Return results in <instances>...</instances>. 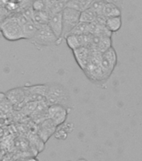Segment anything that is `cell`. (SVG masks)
Returning a JSON list of instances; mask_svg holds the SVG:
<instances>
[{
  "label": "cell",
  "mask_w": 142,
  "mask_h": 161,
  "mask_svg": "<svg viewBox=\"0 0 142 161\" xmlns=\"http://www.w3.org/2000/svg\"><path fill=\"white\" fill-rule=\"evenodd\" d=\"M46 1V3H47V7H50L51 5L53 4V3H55L57 0H45Z\"/></svg>",
  "instance_id": "44dd1931"
},
{
  "label": "cell",
  "mask_w": 142,
  "mask_h": 161,
  "mask_svg": "<svg viewBox=\"0 0 142 161\" xmlns=\"http://www.w3.org/2000/svg\"><path fill=\"white\" fill-rule=\"evenodd\" d=\"M58 126L50 118H46L45 120L39 123L37 134L45 143H46L53 134H55L57 130Z\"/></svg>",
  "instance_id": "52a82bcc"
},
{
  "label": "cell",
  "mask_w": 142,
  "mask_h": 161,
  "mask_svg": "<svg viewBox=\"0 0 142 161\" xmlns=\"http://www.w3.org/2000/svg\"><path fill=\"white\" fill-rule=\"evenodd\" d=\"M97 19V14L95 11H93L91 8H88L80 13V22L86 23V24H92Z\"/></svg>",
  "instance_id": "5bb4252c"
},
{
  "label": "cell",
  "mask_w": 142,
  "mask_h": 161,
  "mask_svg": "<svg viewBox=\"0 0 142 161\" xmlns=\"http://www.w3.org/2000/svg\"><path fill=\"white\" fill-rule=\"evenodd\" d=\"M90 24H86V23H79L76 27L70 32V34L74 35H86V34H90ZM70 35V34H69Z\"/></svg>",
  "instance_id": "2e32d148"
},
{
  "label": "cell",
  "mask_w": 142,
  "mask_h": 161,
  "mask_svg": "<svg viewBox=\"0 0 142 161\" xmlns=\"http://www.w3.org/2000/svg\"><path fill=\"white\" fill-rule=\"evenodd\" d=\"M103 1H106V2H110V0H103Z\"/></svg>",
  "instance_id": "603a6c76"
},
{
  "label": "cell",
  "mask_w": 142,
  "mask_h": 161,
  "mask_svg": "<svg viewBox=\"0 0 142 161\" xmlns=\"http://www.w3.org/2000/svg\"><path fill=\"white\" fill-rule=\"evenodd\" d=\"M110 2L115 3V4L117 5L118 7H120V8H122L123 0H110Z\"/></svg>",
  "instance_id": "ffe728a7"
},
{
  "label": "cell",
  "mask_w": 142,
  "mask_h": 161,
  "mask_svg": "<svg viewBox=\"0 0 142 161\" xmlns=\"http://www.w3.org/2000/svg\"><path fill=\"white\" fill-rule=\"evenodd\" d=\"M66 4H67V0H57L55 3H53L50 7L48 8V12L50 15L62 13L67 8Z\"/></svg>",
  "instance_id": "9a60e30c"
},
{
  "label": "cell",
  "mask_w": 142,
  "mask_h": 161,
  "mask_svg": "<svg viewBox=\"0 0 142 161\" xmlns=\"http://www.w3.org/2000/svg\"><path fill=\"white\" fill-rule=\"evenodd\" d=\"M102 15H104L105 18L121 16V8L113 3L107 2L104 7Z\"/></svg>",
  "instance_id": "8fae6325"
},
{
  "label": "cell",
  "mask_w": 142,
  "mask_h": 161,
  "mask_svg": "<svg viewBox=\"0 0 142 161\" xmlns=\"http://www.w3.org/2000/svg\"><path fill=\"white\" fill-rule=\"evenodd\" d=\"M69 114V109L62 105H51L48 108V118L59 127L64 124Z\"/></svg>",
  "instance_id": "5b68a950"
},
{
  "label": "cell",
  "mask_w": 142,
  "mask_h": 161,
  "mask_svg": "<svg viewBox=\"0 0 142 161\" xmlns=\"http://www.w3.org/2000/svg\"><path fill=\"white\" fill-rule=\"evenodd\" d=\"M37 48L48 47L53 45H59L57 37L48 25L38 27L37 32L30 40Z\"/></svg>",
  "instance_id": "3957f363"
},
{
  "label": "cell",
  "mask_w": 142,
  "mask_h": 161,
  "mask_svg": "<svg viewBox=\"0 0 142 161\" xmlns=\"http://www.w3.org/2000/svg\"><path fill=\"white\" fill-rule=\"evenodd\" d=\"M122 26V18L121 16L107 18L105 27L111 33L118 32Z\"/></svg>",
  "instance_id": "4fadbf2b"
},
{
  "label": "cell",
  "mask_w": 142,
  "mask_h": 161,
  "mask_svg": "<svg viewBox=\"0 0 142 161\" xmlns=\"http://www.w3.org/2000/svg\"><path fill=\"white\" fill-rule=\"evenodd\" d=\"M106 3H107L106 1H103V0H93L89 8H91L93 11H95L97 15H102L103 9Z\"/></svg>",
  "instance_id": "ac0fdd59"
},
{
  "label": "cell",
  "mask_w": 142,
  "mask_h": 161,
  "mask_svg": "<svg viewBox=\"0 0 142 161\" xmlns=\"http://www.w3.org/2000/svg\"><path fill=\"white\" fill-rule=\"evenodd\" d=\"M80 11L66 8L63 11V37L65 39L80 23Z\"/></svg>",
  "instance_id": "277c9868"
},
{
  "label": "cell",
  "mask_w": 142,
  "mask_h": 161,
  "mask_svg": "<svg viewBox=\"0 0 142 161\" xmlns=\"http://www.w3.org/2000/svg\"><path fill=\"white\" fill-rule=\"evenodd\" d=\"M111 47H112L111 37H101L100 43H99V45H98L97 48L95 50L101 53V54H103Z\"/></svg>",
  "instance_id": "e0dca14e"
},
{
  "label": "cell",
  "mask_w": 142,
  "mask_h": 161,
  "mask_svg": "<svg viewBox=\"0 0 142 161\" xmlns=\"http://www.w3.org/2000/svg\"><path fill=\"white\" fill-rule=\"evenodd\" d=\"M0 33L3 37L8 41L24 40L23 25L17 14L5 18L2 22H0Z\"/></svg>",
  "instance_id": "7a4b0ae2"
},
{
  "label": "cell",
  "mask_w": 142,
  "mask_h": 161,
  "mask_svg": "<svg viewBox=\"0 0 142 161\" xmlns=\"http://www.w3.org/2000/svg\"><path fill=\"white\" fill-rule=\"evenodd\" d=\"M45 101L49 106L62 105L68 109L72 108L70 92L67 88L60 83H48V92Z\"/></svg>",
  "instance_id": "6da1fadb"
},
{
  "label": "cell",
  "mask_w": 142,
  "mask_h": 161,
  "mask_svg": "<svg viewBox=\"0 0 142 161\" xmlns=\"http://www.w3.org/2000/svg\"><path fill=\"white\" fill-rule=\"evenodd\" d=\"M8 100L12 103L13 107L23 108L26 103V93L24 86L13 88L5 92Z\"/></svg>",
  "instance_id": "8992f818"
},
{
  "label": "cell",
  "mask_w": 142,
  "mask_h": 161,
  "mask_svg": "<svg viewBox=\"0 0 142 161\" xmlns=\"http://www.w3.org/2000/svg\"><path fill=\"white\" fill-rule=\"evenodd\" d=\"M50 19V14L46 11H34V16H33V21L37 25V27H40L43 25H48Z\"/></svg>",
  "instance_id": "7c38bea8"
},
{
  "label": "cell",
  "mask_w": 142,
  "mask_h": 161,
  "mask_svg": "<svg viewBox=\"0 0 142 161\" xmlns=\"http://www.w3.org/2000/svg\"><path fill=\"white\" fill-rule=\"evenodd\" d=\"M38 27L33 20H27L23 25V35L24 40H31L32 38L34 36L35 33L37 32Z\"/></svg>",
  "instance_id": "30bf717a"
},
{
  "label": "cell",
  "mask_w": 142,
  "mask_h": 161,
  "mask_svg": "<svg viewBox=\"0 0 142 161\" xmlns=\"http://www.w3.org/2000/svg\"><path fill=\"white\" fill-rule=\"evenodd\" d=\"M66 6L81 12V0H67Z\"/></svg>",
  "instance_id": "d6986e66"
},
{
  "label": "cell",
  "mask_w": 142,
  "mask_h": 161,
  "mask_svg": "<svg viewBox=\"0 0 142 161\" xmlns=\"http://www.w3.org/2000/svg\"><path fill=\"white\" fill-rule=\"evenodd\" d=\"M63 13V12H62ZM62 13L50 15V19L48 25L52 30L55 36L57 37L59 45L64 40L63 37V14Z\"/></svg>",
  "instance_id": "ba28073f"
},
{
  "label": "cell",
  "mask_w": 142,
  "mask_h": 161,
  "mask_svg": "<svg viewBox=\"0 0 142 161\" xmlns=\"http://www.w3.org/2000/svg\"><path fill=\"white\" fill-rule=\"evenodd\" d=\"M74 57L76 62L80 67V69L84 71L89 65L91 57V50L89 47H80L76 50H73Z\"/></svg>",
  "instance_id": "9c48e42d"
},
{
  "label": "cell",
  "mask_w": 142,
  "mask_h": 161,
  "mask_svg": "<svg viewBox=\"0 0 142 161\" xmlns=\"http://www.w3.org/2000/svg\"><path fill=\"white\" fill-rule=\"evenodd\" d=\"M24 161H39V159H37L35 157H29V158H26Z\"/></svg>",
  "instance_id": "7402d4cb"
}]
</instances>
